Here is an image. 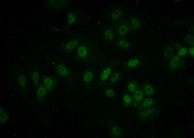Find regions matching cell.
<instances>
[{
	"label": "cell",
	"mask_w": 194,
	"mask_h": 138,
	"mask_svg": "<svg viewBox=\"0 0 194 138\" xmlns=\"http://www.w3.org/2000/svg\"><path fill=\"white\" fill-rule=\"evenodd\" d=\"M56 71L58 75L61 77L66 81L70 80L72 79V74L69 68L64 63H58L56 67Z\"/></svg>",
	"instance_id": "obj_1"
},
{
	"label": "cell",
	"mask_w": 194,
	"mask_h": 138,
	"mask_svg": "<svg viewBox=\"0 0 194 138\" xmlns=\"http://www.w3.org/2000/svg\"><path fill=\"white\" fill-rule=\"evenodd\" d=\"M157 109L155 107H149L142 110L138 113L137 117L142 120H147L157 113Z\"/></svg>",
	"instance_id": "obj_2"
},
{
	"label": "cell",
	"mask_w": 194,
	"mask_h": 138,
	"mask_svg": "<svg viewBox=\"0 0 194 138\" xmlns=\"http://www.w3.org/2000/svg\"><path fill=\"white\" fill-rule=\"evenodd\" d=\"M185 64L184 60L178 55L173 56L170 59L169 67L172 70H177L183 67Z\"/></svg>",
	"instance_id": "obj_3"
},
{
	"label": "cell",
	"mask_w": 194,
	"mask_h": 138,
	"mask_svg": "<svg viewBox=\"0 0 194 138\" xmlns=\"http://www.w3.org/2000/svg\"><path fill=\"white\" fill-rule=\"evenodd\" d=\"M57 82L56 78L50 76H47L43 78V84L48 91H50L54 88Z\"/></svg>",
	"instance_id": "obj_4"
},
{
	"label": "cell",
	"mask_w": 194,
	"mask_h": 138,
	"mask_svg": "<svg viewBox=\"0 0 194 138\" xmlns=\"http://www.w3.org/2000/svg\"><path fill=\"white\" fill-rule=\"evenodd\" d=\"M111 135L114 138H120L122 135V132L121 128L117 125L111 122L109 123Z\"/></svg>",
	"instance_id": "obj_5"
},
{
	"label": "cell",
	"mask_w": 194,
	"mask_h": 138,
	"mask_svg": "<svg viewBox=\"0 0 194 138\" xmlns=\"http://www.w3.org/2000/svg\"><path fill=\"white\" fill-rule=\"evenodd\" d=\"M174 53L173 45L169 44L165 47L163 51V56L166 59H170L173 56Z\"/></svg>",
	"instance_id": "obj_6"
},
{
	"label": "cell",
	"mask_w": 194,
	"mask_h": 138,
	"mask_svg": "<svg viewBox=\"0 0 194 138\" xmlns=\"http://www.w3.org/2000/svg\"><path fill=\"white\" fill-rule=\"evenodd\" d=\"M94 74L93 72L90 69H88L83 73L82 79L83 81L86 83H89L94 79Z\"/></svg>",
	"instance_id": "obj_7"
},
{
	"label": "cell",
	"mask_w": 194,
	"mask_h": 138,
	"mask_svg": "<svg viewBox=\"0 0 194 138\" xmlns=\"http://www.w3.org/2000/svg\"><path fill=\"white\" fill-rule=\"evenodd\" d=\"M48 91L43 84H40L36 91V96L37 99L39 100L43 99L47 94Z\"/></svg>",
	"instance_id": "obj_8"
},
{
	"label": "cell",
	"mask_w": 194,
	"mask_h": 138,
	"mask_svg": "<svg viewBox=\"0 0 194 138\" xmlns=\"http://www.w3.org/2000/svg\"><path fill=\"white\" fill-rule=\"evenodd\" d=\"M144 97L143 92L140 89H137L133 93L132 98L136 102L138 103L141 101L143 100Z\"/></svg>",
	"instance_id": "obj_9"
},
{
	"label": "cell",
	"mask_w": 194,
	"mask_h": 138,
	"mask_svg": "<svg viewBox=\"0 0 194 138\" xmlns=\"http://www.w3.org/2000/svg\"><path fill=\"white\" fill-rule=\"evenodd\" d=\"M178 55L181 57L187 54L188 50L187 48L178 43L174 45Z\"/></svg>",
	"instance_id": "obj_10"
},
{
	"label": "cell",
	"mask_w": 194,
	"mask_h": 138,
	"mask_svg": "<svg viewBox=\"0 0 194 138\" xmlns=\"http://www.w3.org/2000/svg\"><path fill=\"white\" fill-rule=\"evenodd\" d=\"M112 71L111 67H107L104 69L101 72L100 76L101 80L103 81H105L110 75Z\"/></svg>",
	"instance_id": "obj_11"
},
{
	"label": "cell",
	"mask_w": 194,
	"mask_h": 138,
	"mask_svg": "<svg viewBox=\"0 0 194 138\" xmlns=\"http://www.w3.org/2000/svg\"><path fill=\"white\" fill-rule=\"evenodd\" d=\"M133 100V98L130 95L127 93H125L122 97V104L125 107L129 106L132 104Z\"/></svg>",
	"instance_id": "obj_12"
},
{
	"label": "cell",
	"mask_w": 194,
	"mask_h": 138,
	"mask_svg": "<svg viewBox=\"0 0 194 138\" xmlns=\"http://www.w3.org/2000/svg\"><path fill=\"white\" fill-rule=\"evenodd\" d=\"M121 75V73L119 71H116L113 73L109 80V84L112 85L116 83L120 78Z\"/></svg>",
	"instance_id": "obj_13"
},
{
	"label": "cell",
	"mask_w": 194,
	"mask_h": 138,
	"mask_svg": "<svg viewBox=\"0 0 194 138\" xmlns=\"http://www.w3.org/2000/svg\"><path fill=\"white\" fill-rule=\"evenodd\" d=\"M104 93L105 96L111 99L115 98L116 95L115 91L111 88H108L105 89L104 90Z\"/></svg>",
	"instance_id": "obj_14"
},
{
	"label": "cell",
	"mask_w": 194,
	"mask_h": 138,
	"mask_svg": "<svg viewBox=\"0 0 194 138\" xmlns=\"http://www.w3.org/2000/svg\"><path fill=\"white\" fill-rule=\"evenodd\" d=\"M143 89L145 93L148 95H151L154 93L155 91L153 88L150 85L146 84L143 87Z\"/></svg>",
	"instance_id": "obj_15"
},
{
	"label": "cell",
	"mask_w": 194,
	"mask_h": 138,
	"mask_svg": "<svg viewBox=\"0 0 194 138\" xmlns=\"http://www.w3.org/2000/svg\"><path fill=\"white\" fill-rule=\"evenodd\" d=\"M140 63L139 61L137 58L131 59L128 61L126 63L127 67L130 68H133L137 67Z\"/></svg>",
	"instance_id": "obj_16"
},
{
	"label": "cell",
	"mask_w": 194,
	"mask_h": 138,
	"mask_svg": "<svg viewBox=\"0 0 194 138\" xmlns=\"http://www.w3.org/2000/svg\"><path fill=\"white\" fill-rule=\"evenodd\" d=\"M127 88L128 91L130 93H133L137 89V84L133 81H129L127 84Z\"/></svg>",
	"instance_id": "obj_17"
},
{
	"label": "cell",
	"mask_w": 194,
	"mask_h": 138,
	"mask_svg": "<svg viewBox=\"0 0 194 138\" xmlns=\"http://www.w3.org/2000/svg\"><path fill=\"white\" fill-rule=\"evenodd\" d=\"M77 53L79 56L80 57L84 58L87 55L88 51L85 47L81 46H80L78 49Z\"/></svg>",
	"instance_id": "obj_18"
},
{
	"label": "cell",
	"mask_w": 194,
	"mask_h": 138,
	"mask_svg": "<svg viewBox=\"0 0 194 138\" xmlns=\"http://www.w3.org/2000/svg\"><path fill=\"white\" fill-rule=\"evenodd\" d=\"M32 78L34 84L35 85H37L40 81V76L39 73L36 71L33 72L32 75Z\"/></svg>",
	"instance_id": "obj_19"
},
{
	"label": "cell",
	"mask_w": 194,
	"mask_h": 138,
	"mask_svg": "<svg viewBox=\"0 0 194 138\" xmlns=\"http://www.w3.org/2000/svg\"><path fill=\"white\" fill-rule=\"evenodd\" d=\"M122 11L120 8H117L114 10L112 12L111 17L113 20H116L119 18L121 15Z\"/></svg>",
	"instance_id": "obj_20"
},
{
	"label": "cell",
	"mask_w": 194,
	"mask_h": 138,
	"mask_svg": "<svg viewBox=\"0 0 194 138\" xmlns=\"http://www.w3.org/2000/svg\"><path fill=\"white\" fill-rule=\"evenodd\" d=\"M18 82L19 86L22 88H24L26 86V80L25 76L21 75L18 77Z\"/></svg>",
	"instance_id": "obj_21"
},
{
	"label": "cell",
	"mask_w": 194,
	"mask_h": 138,
	"mask_svg": "<svg viewBox=\"0 0 194 138\" xmlns=\"http://www.w3.org/2000/svg\"><path fill=\"white\" fill-rule=\"evenodd\" d=\"M153 103V100L150 98H147L143 101L142 104V106L144 108L149 107L152 106Z\"/></svg>",
	"instance_id": "obj_22"
},
{
	"label": "cell",
	"mask_w": 194,
	"mask_h": 138,
	"mask_svg": "<svg viewBox=\"0 0 194 138\" xmlns=\"http://www.w3.org/2000/svg\"><path fill=\"white\" fill-rule=\"evenodd\" d=\"M186 43L192 46H194V37L191 34H187L185 35L184 38Z\"/></svg>",
	"instance_id": "obj_23"
},
{
	"label": "cell",
	"mask_w": 194,
	"mask_h": 138,
	"mask_svg": "<svg viewBox=\"0 0 194 138\" xmlns=\"http://www.w3.org/2000/svg\"><path fill=\"white\" fill-rule=\"evenodd\" d=\"M78 42L76 40H74L69 42L66 45V49L67 50H72L75 48L77 46Z\"/></svg>",
	"instance_id": "obj_24"
},
{
	"label": "cell",
	"mask_w": 194,
	"mask_h": 138,
	"mask_svg": "<svg viewBox=\"0 0 194 138\" xmlns=\"http://www.w3.org/2000/svg\"><path fill=\"white\" fill-rule=\"evenodd\" d=\"M104 36L106 40L108 41L112 40L114 37L113 32L109 29H107L105 31L104 33Z\"/></svg>",
	"instance_id": "obj_25"
},
{
	"label": "cell",
	"mask_w": 194,
	"mask_h": 138,
	"mask_svg": "<svg viewBox=\"0 0 194 138\" xmlns=\"http://www.w3.org/2000/svg\"><path fill=\"white\" fill-rule=\"evenodd\" d=\"M119 46L121 48L126 49L129 48L130 46L129 43L125 40L121 39L118 42Z\"/></svg>",
	"instance_id": "obj_26"
},
{
	"label": "cell",
	"mask_w": 194,
	"mask_h": 138,
	"mask_svg": "<svg viewBox=\"0 0 194 138\" xmlns=\"http://www.w3.org/2000/svg\"><path fill=\"white\" fill-rule=\"evenodd\" d=\"M128 30V28L127 25L124 24L122 25L119 28L118 32L121 35H124L127 33Z\"/></svg>",
	"instance_id": "obj_27"
},
{
	"label": "cell",
	"mask_w": 194,
	"mask_h": 138,
	"mask_svg": "<svg viewBox=\"0 0 194 138\" xmlns=\"http://www.w3.org/2000/svg\"><path fill=\"white\" fill-rule=\"evenodd\" d=\"M9 118L8 114L6 112H3L0 114V123H5Z\"/></svg>",
	"instance_id": "obj_28"
},
{
	"label": "cell",
	"mask_w": 194,
	"mask_h": 138,
	"mask_svg": "<svg viewBox=\"0 0 194 138\" xmlns=\"http://www.w3.org/2000/svg\"><path fill=\"white\" fill-rule=\"evenodd\" d=\"M131 23L133 26L135 28H138L140 26V22L136 18L134 17L132 19Z\"/></svg>",
	"instance_id": "obj_29"
},
{
	"label": "cell",
	"mask_w": 194,
	"mask_h": 138,
	"mask_svg": "<svg viewBox=\"0 0 194 138\" xmlns=\"http://www.w3.org/2000/svg\"><path fill=\"white\" fill-rule=\"evenodd\" d=\"M68 21L70 24L74 23L76 20V17L74 15L71 13H69L68 15Z\"/></svg>",
	"instance_id": "obj_30"
},
{
	"label": "cell",
	"mask_w": 194,
	"mask_h": 138,
	"mask_svg": "<svg viewBox=\"0 0 194 138\" xmlns=\"http://www.w3.org/2000/svg\"><path fill=\"white\" fill-rule=\"evenodd\" d=\"M188 52L189 55L194 58V46H191L188 48Z\"/></svg>",
	"instance_id": "obj_31"
},
{
	"label": "cell",
	"mask_w": 194,
	"mask_h": 138,
	"mask_svg": "<svg viewBox=\"0 0 194 138\" xmlns=\"http://www.w3.org/2000/svg\"><path fill=\"white\" fill-rule=\"evenodd\" d=\"M3 108L2 107L0 106V114H1L3 112Z\"/></svg>",
	"instance_id": "obj_32"
}]
</instances>
